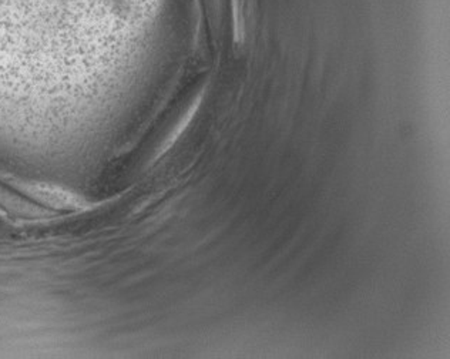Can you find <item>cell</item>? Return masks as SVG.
I'll return each instance as SVG.
<instances>
[{
	"mask_svg": "<svg viewBox=\"0 0 450 359\" xmlns=\"http://www.w3.org/2000/svg\"><path fill=\"white\" fill-rule=\"evenodd\" d=\"M202 96H204V91H200V93H198V96L194 99L193 104L190 106V108L187 110L185 115L181 117V120L177 123V126H176L174 130L171 131V135L168 136V139H167L165 143L163 144V150H161V153H160V154L165 153V151H167L168 148H171V146L176 143V140L182 135V131L187 128V126H189V124L191 123V120H193L194 116H196V113H197L198 108H200V104H201V102H202Z\"/></svg>",
	"mask_w": 450,
	"mask_h": 359,
	"instance_id": "6da1fadb",
	"label": "cell"
},
{
	"mask_svg": "<svg viewBox=\"0 0 450 359\" xmlns=\"http://www.w3.org/2000/svg\"><path fill=\"white\" fill-rule=\"evenodd\" d=\"M233 3V21H234V40L237 45L244 42L246 36V26H244L242 14V0H231Z\"/></svg>",
	"mask_w": 450,
	"mask_h": 359,
	"instance_id": "7a4b0ae2",
	"label": "cell"
}]
</instances>
